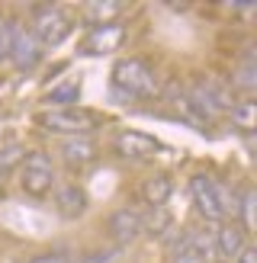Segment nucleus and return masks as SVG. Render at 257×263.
Listing matches in <instances>:
<instances>
[{
	"instance_id": "nucleus-10",
	"label": "nucleus",
	"mask_w": 257,
	"mask_h": 263,
	"mask_svg": "<svg viewBox=\"0 0 257 263\" xmlns=\"http://www.w3.org/2000/svg\"><path fill=\"white\" fill-rule=\"evenodd\" d=\"M51 193H55L51 196V199H55V212L64 221H77L90 205V196H87V190L81 183H61V186H55Z\"/></svg>"
},
{
	"instance_id": "nucleus-2",
	"label": "nucleus",
	"mask_w": 257,
	"mask_h": 263,
	"mask_svg": "<svg viewBox=\"0 0 257 263\" xmlns=\"http://www.w3.org/2000/svg\"><path fill=\"white\" fill-rule=\"evenodd\" d=\"M113 90H122V97L132 103V100H148L154 97L158 90H154V74L151 68L141 58H122L113 64Z\"/></svg>"
},
{
	"instance_id": "nucleus-13",
	"label": "nucleus",
	"mask_w": 257,
	"mask_h": 263,
	"mask_svg": "<svg viewBox=\"0 0 257 263\" xmlns=\"http://www.w3.org/2000/svg\"><path fill=\"white\" fill-rule=\"evenodd\" d=\"M61 161L68 167H87L97 161V141L90 135H74L68 141H61Z\"/></svg>"
},
{
	"instance_id": "nucleus-4",
	"label": "nucleus",
	"mask_w": 257,
	"mask_h": 263,
	"mask_svg": "<svg viewBox=\"0 0 257 263\" xmlns=\"http://www.w3.org/2000/svg\"><path fill=\"white\" fill-rule=\"evenodd\" d=\"M187 93L193 97V103L209 116H218V112H228L231 106H235V90L228 87V81H222V77L215 74H196L193 77V87L187 90Z\"/></svg>"
},
{
	"instance_id": "nucleus-16",
	"label": "nucleus",
	"mask_w": 257,
	"mask_h": 263,
	"mask_svg": "<svg viewBox=\"0 0 257 263\" xmlns=\"http://www.w3.org/2000/svg\"><path fill=\"white\" fill-rule=\"evenodd\" d=\"M122 4H116V0H94V4L84 7V20L90 26H97V29H103V26H116V20L122 16Z\"/></svg>"
},
{
	"instance_id": "nucleus-20",
	"label": "nucleus",
	"mask_w": 257,
	"mask_h": 263,
	"mask_svg": "<svg viewBox=\"0 0 257 263\" xmlns=\"http://www.w3.org/2000/svg\"><path fill=\"white\" fill-rule=\"evenodd\" d=\"M174 225V218L167 209H151V212L141 218V234H148V238H161V234Z\"/></svg>"
},
{
	"instance_id": "nucleus-22",
	"label": "nucleus",
	"mask_w": 257,
	"mask_h": 263,
	"mask_svg": "<svg viewBox=\"0 0 257 263\" xmlns=\"http://www.w3.org/2000/svg\"><path fill=\"white\" fill-rule=\"evenodd\" d=\"M23 154H26L23 144H4V148H0V186H4V180L20 167Z\"/></svg>"
},
{
	"instance_id": "nucleus-5",
	"label": "nucleus",
	"mask_w": 257,
	"mask_h": 263,
	"mask_svg": "<svg viewBox=\"0 0 257 263\" xmlns=\"http://www.w3.org/2000/svg\"><path fill=\"white\" fill-rule=\"evenodd\" d=\"M39 125L48 132H58V135H90V132L100 128V116L81 109V106H68V109H42L39 112Z\"/></svg>"
},
{
	"instance_id": "nucleus-8",
	"label": "nucleus",
	"mask_w": 257,
	"mask_h": 263,
	"mask_svg": "<svg viewBox=\"0 0 257 263\" xmlns=\"http://www.w3.org/2000/svg\"><path fill=\"white\" fill-rule=\"evenodd\" d=\"M141 215L138 209L132 205H122V209H116V212H109L106 218V231H109V238L116 241V247H125V244H135L141 238Z\"/></svg>"
},
{
	"instance_id": "nucleus-26",
	"label": "nucleus",
	"mask_w": 257,
	"mask_h": 263,
	"mask_svg": "<svg viewBox=\"0 0 257 263\" xmlns=\"http://www.w3.org/2000/svg\"><path fill=\"white\" fill-rule=\"evenodd\" d=\"M235 263H257V247H254V244H248V247H244V251L235 257Z\"/></svg>"
},
{
	"instance_id": "nucleus-24",
	"label": "nucleus",
	"mask_w": 257,
	"mask_h": 263,
	"mask_svg": "<svg viewBox=\"0 0 257 263\" xmlns=\"http://www.w3.org/2000/svg\"><path fill=\"white\" fill-rule=\"evenodd\" d=\"M171 263H209V260H203L193 247L183 244V238H180V247H174V251H171Z\"/></svg>"
},
{
	"instance_id": "nucleus-6",
	"label": "nucleus",
	"mask_w": 257,
	"mask_h": 263,
	"mask_svg": "<svg viewBox=\"0 0 257 263\" xmlns=\"http://www.w3.org/2000/svg\"><path fill=\"white\" fill-rule=\"evenodd\" d=\"M71 29H74V23L68 20V13L61 7H48V4L32 7V35L42 42V48L45 45H61L64 39L71 35Z\"/></svg>"
},
{
	"instance_id": "nucleus-1",
	"label": "nucleus",
	"mask_w": 257,
	"mask_h": 263,
	"mask_svg": "<svg viewBox=\"0 0 257 263\" xmlns=\"http://www.w3.org/2000/svg\"><path fill=\"white\" fill-rule=\"evenodd\" d=\"M190 199L196 215L206 225H222L225 215L235 209V196H228V190L209 174H193L190 177Z\"/></svg>"
},
{
	"instance_id": "nucleus-23",
	"label": "nucleus",
	"mask_w": 257,
	"mask_h": 263,
	"mask_svg": "<svg viewBox=\"0 0 257 263\" xmlns=\"http://www.w3.org/2000/svg\"><path fill=\"white\" fill-rule=\"evenodd\" d=\"M122 257V247H94V251H87V254H81L77 257V263H116Z\"/></svg>"
},
{
	"instance_id": "nucleus-7",
	"label": "nucleus",
	"mask_w": 257,
	"mask_h": 263,
	"mask_svg": "<svg viewBox=\"0 0 257 263\" xmlns=\"http://www.w3.org/2000/svg\"><path fill=\"white\" fill-rule=\"evenodd\" d=\"M116 151H119L122 157H128V161H148V157L161 154L164 144L148 135V132H138V128H125L116 135Z\"/></svg>"
},
{
	"instance_id": "nucleus-18",
	"label": "nucleus",
	"mask_w": 257,
	"mask_h": 263,
	"mask_svg": "<svg viewBox=\"0 0 257 263\" xmlns=\"http://www.w3.org/2000/svg\"><path fill=\"white\" fill-rule=\"evenodd\" d=\"M228 112H231V125L241 128V132H251V128L257 125V103H254L251 97H248V100H238Z\"/></svg>"
},
{
	"instance_id": "nucleus-11",
	"label": "nucleus",
	"mask_w": 257,
	"mask_h": 263,
	"mask_svg": "<svg viewBox=\"0 0 257 263\" xmlns=\"http://www.w3.org/2000/svg\"><path fill=\"white\" fill-rule=\"evenodd\" d=\"M164 100H167V106L177 112V119H183V122H187V125H193V128H206V125L212 122L209 116H206V112L196 106V103H193V97L187 93L183 87L171 84V87L164 90Z\"/></svg>"
},
{
	"instance_id": "nucleus-12",
	"label": "nucleus",
	"mask_w": 257,
	"mask_h": 263,
	"mask_svg": "<svg viewBox=\"0 0 257 263\" xmlns=\"http://www.w3.org/2000/svg\"><path fill=\"white\" fill-rule=\"evenodd\" d=\"M212 238H215V254L222 260H235L244 247H248V231H244L238 221H222Z\"/></svg>"
},
{
	"instance_id": "nucleus-19",
	"label": "nucleus",
	"mask_w": 257,
	"mask_h": 263,
	"mask_svg": "<svg viewBox=\"0 0 257 263\" xmlns=\"http://www.w3.org/2000/svg\"><path fill=\"white\" fill-rule=\"evenodd\" d=\"M254 71H257V64H254V48H248V51H244V58H241V64H238V74L231 77L228 87H238V90H244V93H251L254 84H257Z\"/></svg>"
},
{
	"instance_id": "nucleus-25",
	"label": "nucleus",
	"mask_w": 257,
	"mask_h": 263,
	"mask_svg": "<svg viewBox=\"0 0 257 263\" xmlns=\"http://www.w3.org/2000/svg\"><path fill=\"white\" fill-rule=\"evenodd\" d=\"M26 263H74L68 254H39L32 260H26Z\"/></svg>"
},
{
	"instance_id": "nucleus-3",
	"label": "nucleus",
	"mask_w": 257,
	"mask_h": 263,
	"mask_svg": "<svg viewBox=\"0 0 257 263\" xmlns=\"http://www.w3.org/2000/svg\"><path fill=\"white\" fill-rule=\"evenodd\" d=\"M20 186L29 199H45L55 190V164L45 151H26L20 161Z\"/></svg>"
},
{
	"instance_id": "nucleus-21",
	"label": "nucleus",
	"mask_w": 257,
	"mask_h": 263,
	"mask_svg": "<svg viewBox=\"0 0 257 263\" xmlns=\"http://www.w3.org/2000/svg\"><path fill=\"white\" fill-rule=\"evenodd\" d=\"M235 209H238V215H241V228L251 231L257 225V193L248 186V190L241 193V199L235 202Z\"/></svg>"
},
{
	"instance_id": "nucleus-17",
	"label": "nucleus",
	"mask_w": 257,
	"mask_h": 263,
	"mask_svg": "<svg viewBox=\"0 0 257 263\" xmlns=\"http://www.w3.org/2000/svg\"><path fill=\"white\" fill-rule=\"evenodd\" d=\"M77 100H81V81H64V84L51 87L45 93V106L68 109V106H77Z\"/></svg>"
},
{
	"instance_id": "nucleus-15",
	"label": "nucleus",
	"mask_w": 257,
	"mask_h": 263,
	"mask_svg": "<svg viewBox=\"0 0 257 263\" xmlns=\"http://www.w3.org/2000/svg\"><path fill=\"white\" fill-rule=\"evenodd\" d=\"M141 196H145V202L151 209H164L171 202V196H174V180L167 174H154V177H148L141 183Z\"/></svg>"
},
{
	"instance_id": "nucleus-9",
	"label": "nucleus",
	"mask_w": 257,
	"mask_h": 263,
	"mask_svg": "<svg viewBox=\"0 0 257 263\" xmlns=\"http://www.w3.org/2000/svg\"><path fill=\"white\" fill-rule=\"evenodd\" d=\"M42 55H45V48H42V42L32 35V29H26V26H20L16 29V35H13V48H10V64L16 71H32L39 61H42Z\"/></svg>"
},
{
	"instance_id": "nucleus-14",
	"label": "nucleus",
	"mask_w": 257,
	"mask_h": 263,
	"mask_svg": "<svg viewBox=\"0 0 257 263\" xmlns=\"http://www.w3.org/2000/svg\"><path fill=\"white\" fill-rule=\"evenodd\" d=\"M122 39H125V29L119 23H116V26H103V29H94L87 35L84 51H90V55H109V51H116L122 45Z\"/></svg>"
}]
</instances>
